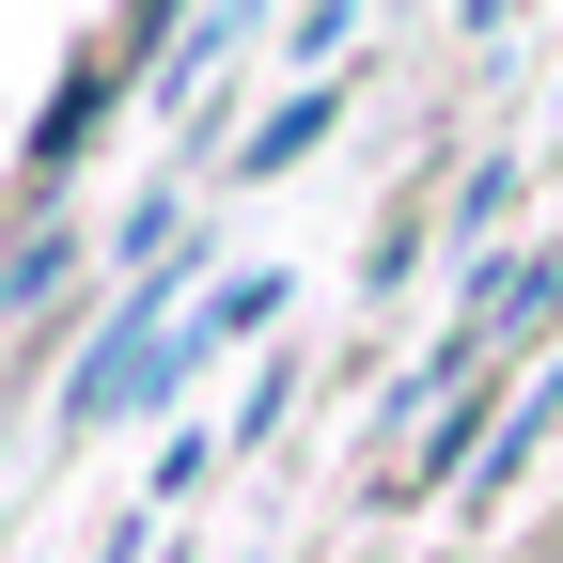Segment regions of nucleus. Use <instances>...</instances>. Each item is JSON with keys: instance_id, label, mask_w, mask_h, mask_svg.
Listing matches in <instances>:
<instances>
[{"instance_id": "f257e3e1", "label": "nucleus", "mask_w": 563, "mask_h": 563, "mask_svg": "<svg viewBox=\"0 0 563 563\" xmlns=\"http://www.w3.org/2000/svg\"><path fill=\"white\" fill-rule=\"evenodd\" d=\"M329 110H344V95H298V110H266V125L235 141V173H282V157H298V141H329Z\"/></svg>"}]
</instances>
